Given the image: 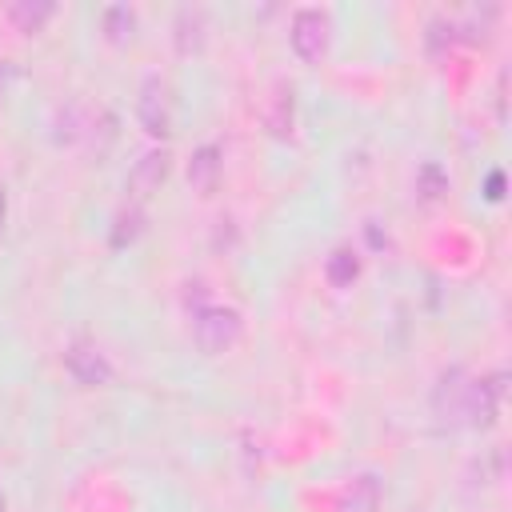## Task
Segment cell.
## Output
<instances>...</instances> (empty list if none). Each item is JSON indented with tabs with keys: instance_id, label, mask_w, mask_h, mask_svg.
<instances>
[{
	"instance_id": "obj_11",
	"label": "cell",
	"mask_w": 512,
	"mask_h": 512,
	"mask_svg": "<svg viewBox=\"0 0 512 512\" xmlns=\"http://www.w3.org/2000/svg\"><path fill=\"white\" fill-rule=\"evenodd\" d=\"M52 12H56V4H48V0H16V4H8V20L20 32H40L52 20Z\"/></svg>"
},
{
	"instance_id": "obj_15",
	"label": "cell",
	"mask_w": 512,
	"mask_h": 512,
	"mask_svg": "<svg viewBox=\"0 0 512 512\" xmlns=\"http://www.w3.org/2000/svg\"><path fill=\"white\" fill-rule=\"evenodd\" d=\"M140 224H144V212L140 208H124L116 212V224H112V248H124L140 236Z\"/></svg>"
},
{
	"instance_id": "obj_12",
	"label": "cell",
	"mask_w": 512,
	"mask_h": 512,
	"mask_svg": "<svg viewBox=\"0 0 512 512\" xmlns=\"http://www.w3.org/2000/svg\"><path fill=\"white\" fill-rule=\"evenodd\" d=\"M324 276H328L332 288H348V284L360 276V260H356V252H352V248H336V252L324 260Z\"/></svg>"
},
{
	"instance_id": "obj_5",
	"label": "cell",
	"mask_w": 512,
	"mask_h": 512,
	"mask_svg": "<svg viewBox=\"0 0 512 512\" xmlns=\"http://www.w3.org/2000/svg\"><path fill=\"white\" fill-rule=\"evenodd\" d=\"M468 384H472V376H468L464 368H448V372L436 380V388H432V412H436V420H444V424H464Z\"/></svg>"
},
{
	"instance_id": "obj_17",
	"label": "cell",
	"mask_w": 512,
	"mask_h": 512,
	"mask_svg": "<svg viewBox=\"0 0 512 512\" xmlns=\"http://www.w3.org/2000/svg\"><path fill=\"white\" fill-rule=\"evenodd\" d=\"M504 196V172H492L488 176V200H500Z\"/></svg>"
},
{
	"instance_id": "obj_19",
	"label": "cell",
	"mask_w": 512,
	"mask_h": 512,
	"mask_svg": "<svg viewBox=\"0 0 512 512\" xmlns=\"http://www.w3.org/2000/svg\"><path fill=\"white\" fill-rule=\"evenodd\" d=\"M0 512H4V500H0Z\"/></svg>"
},
{
	"instance_id": "obj_2",
	"label": "cell",
	"mask_w": 512,
	"mask_h": 512,
	"mask_svg": "<svg viewBox=\"0 0 512 512\" xmlns=\"http://www.w3.org/2000/svg\"><path fill=\"white\" fill-rule=\"evenodd\" d=\"M328 36H332L328 12H320V8H296L292 28H288V40H292V52H296L300 60L316 64V60L328 52Z\"/></svg>"
},
{
	"instance_id": "obj_18",
	"label": "cell",
	"mask_w": 512,
	"mask_h": 512,
	"mask_svg": "<svg viewBox=\"0 0 512 512\" xmlns=\"http://www.w3.org/2000/svg\"><path fill=\"white\" fill-rule=\"evenodd\" d=\"M0 224H4V188H0Z\"/></svg>"
},
{
	"instance_id": "obj_16",
	"label": "cell",
	"mask_w": 512,
	"mask_h": 512,
	"mask_svg": "<svg viewBox=\"0 0 512 512\" xmlns=\"http://www.w3.org/2000/svg\"><path fill=\"white\" fill-rule=\"evenodd\" d=\"M416 188H420L424 200H440V196L448 192V176H444L436 164H424L420 176H416Z\"/></svg>"
},
{
	"instance_id": "obj_1",
	"label": "cell",
	"mask_w": 512,
	"mask_h": 512,
	"mask_svg": "<svg viewBox=\"0 0 512 512\" xmlns=\"http://www.w3.org/2000/svg\"><path fill=\"white\" fill-rule=\"evenodd\" d=\"M244 336V316L228 304H204L192 312V340L200 352L220 356L228 348H236V340Z\"/></svg>"
},
{
	"instance_id": "obj_3",
	"label": "cell",
	"mask_w": 512,
	"mask_h": 512,
	"mask_svg": "<svg viewBox=\"0 0 512 512\" xmlns=\"http://www.w3.org/2000/svg\"><path fill=\"white\" fill-rule=\"evenodd\" d=\"M136 120L148 136H168L172 132V96L160 76H144L140 96H136Z\"/></svg>"
},
{
	"instance_id": "obj_13",
	"label": "cell",
	"mask_w": 512,
	"mask_h": 512,
	"mask_svg": "<svg viewBox=\"0 0 512 512\" xmlns=\"http://www.w3.org/2000/svg\"><path fill=\"white\" fill-rule=\"evenodd\" d=\"M132 32H136V12L128 4H112L104 12V36H108V44H128Z\"/></svg>"
},
{
	"instance_id": "obj_14",
	"label": "cell",
	"mask_w": 512,
	"mask_h": 512,
	"mask_svg": "<svg viewBox=\"0 0 512 512\" xmlns=\"http://www.w3.org/2000/svg\"><path fill=\"white\" fill-rule=\"evenodd\" d=\"M268 132L272 136H288L292 132V88L284 92H276V100H272V108H268Z\"/></svg>"
},
{
	"instance_id": "obj_7",
	"label": "cell",
	"mask_w": 512,
	"mask_h": 512,
	"mask_svg": "<svg viewBox=\"0 0 512 512\" xmlns=\"http://www.w3.org/2000/svg\"><path fill=\"white\" fill-rule=\"evenodd\" d=\"M168 168H172L168 148H152V152H144V156L136 160V168L128 172V192H132L136 200H148V196L160 192V184L168 180Z\"/></svg>"
},
{
	"instance_id": "obj_8",
	"label": "cell",
	"mask_w": 512,
	"mask_h": 512,
	"mask_svg": "<svg viewBox=\"0 0 512 512\" xmlns=\"http://www.w3.org/2000/svg\"><path fill=\"white\" fill-rule=\"evenodd\" d=\"M220 172H224V160H220V148L216 144H200L188 156V188L196 196H212L216 184H220Z\"/></svg>"
},
{
	"instance_id": "obj_4",
	"label": "cell",
	"mask_w": 512,
	"mask_h": 512,
	"mask_svg": "<svg viewBox=\"0 0 512 512\" xmlns=\"http://www.w3.org/2000/svg\"><path fill=\"white\" fill-rule=\"evenodd\" d=\"M64 368H68V376H72L76 384H84V388H100V384L112 380V360H108L96 344H88V340L68 344V352H64Z\"/></svg>"
},
{
	"instance_id": "obj_9",
	"label": "cell",
	"mask_w": 512,
	"mask_h": 512,
	"mask_svg": "<svg viewBox=\"0 0 512 512\" xmlns=\"http://www.w3.org/2000/svg\"><path fill=\"white\" fill-rule=\"evenodd\" d=\"M336 512H380V480H376L372 472L356 476V480L340 492Z\"/></svg>"
},
{
	"instance_id": "obj_10",
	"label": "cell",
	"mask_w": 512,
	"mask_h": 512,
	"mask_svg": "<svg viewBox=\"0 0 512 512\" xmlns=\"http://www.w3.org/2000/svg\"><path fill=\"white\" fill-rule=\"evenodd\" d=\"M172 40H176V52L180 56H192V52H200L204 48V12L200 8H180L176 12V20H172Z\"/></svg>"
},
{
	"instance_id": "obj_6",
	"label": "cell",
	"mask_w": 512,
	"mask_h": 512,
	"mask_svg": "<svg viewBox=\"0 0 512 512\" xmlns=\"http://www.w3.org/2000/svg\"><path fill=\"white\" fill-rule=\"evenodd\" d=\"M504 400V376H488V380H472L468 384V404H464V424L468 428H488L500 412Z\"/></svg>"
}]
</instances>
